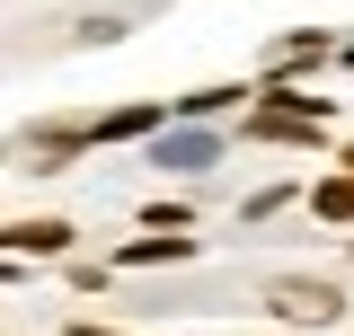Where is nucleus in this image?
Instances as JSON below:
<instances>
[{
	"instance_id": "f257e3e1",
	"label": "nucleus",
	"mask_w": 354,
	"mask_h": 336,
	"mask_svg": "<svg viewBox=\"0 0 354 336\" xmlns=\"http://www.w3.org/2000/svg\"><path fill=\"white\" fill-rule=\"evenodd\" d=\"M266 301H274L292 328H319V319H337V310H346V301H337V283H274Z\"/></svg>"
},
{
	"instance_id": "f03ea898",
	"label": "nucleus",
	"mask_w": 354,
	"mask_h": 336,
	"mask_svg": "<svg viewBox=\"0 0 354 336\" xmlns=\"http://www.w3.org/2000/svg\"><path fill=\"white\" fill-rule=\"evenodd\" d=\"M0 239H9L18 256H62V248H71V230H62V221H18V230H0Z\"/></svg>"
},
{
	"instance_id": "7ed1b4c3",
	"label": "nucleus",
	"mask_w": 354,
	"mask_h": 336,
	"mask_svg": "<svg viewBox=\"0 0 354 336\" xmlns=\"http://www.w3.org/2000/svg\"><path fill=\"white\" fill-rule=\"evenodd\" d=\"M213 160V142L204 133H177V142H160V168H204Z\"/></svg>"
},
{
	"instance_id": "20e7f679",
	"label": "nucleus",
	"mask_w": 354,
	"mask_h": 336,
	"mask_svg": "<svg viewBox=\"0 0 354 336\" xmlns=\"http://www.w3.org/2000/svg\"><path fill=\"white\" fill-rule=\"evenodd\" d=\"M310 204H319V221H354V177H328Z\"/></svg>"
},
{
	"instance_id": "39448f33",
	"label": "nucleus",
	"mask_w": 354,
	"mask_h": 336,
	"mask_svg": "<svg viewBox=\"0 0 354 336\" xmlns=\"http://www.w3.org/2000/svg\"><path fill=\"white\" fill-rule=\"evenodd\" d=\"M328 53V36H283L274 44V71H301V62H319Z\"/></svg>"
},
{
	"instance_id": "423d86ee",
	"label": "nucleus",
	"mask_w": 354,
	"mask_h": 336,
	"mask_svg": "<svg viewBox=\"0 0 354 336\" xmlns=\"http://www.w3.org/2000/svg\"><path fill=\"white\" fill-rule=\"evenodd\" d=\"M124 256H133V265H160V256H186V239H133Z\"/></svg>"
},
{
	"instance_id": "0eeeda50",
	"label": "nucleus",
	"mask_w": 354,
	"mask_h": 336,
	"mask_svg": "<svg viewBox=\"0 0 354 336\" xmlns=\"http://www.w3.org/2000/svg\"><path fill=\"white\" fill-rule=\"evenodd\" d=\"M346 168H354V151H346Z\"/></svg>"
}]
</instances>
